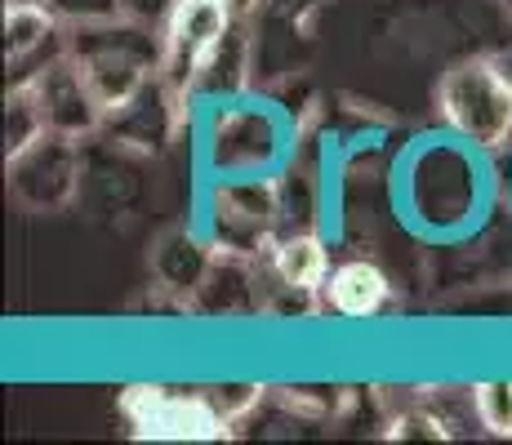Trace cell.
I'll return each mask as SVG.
<instances>
[{
  "mask_svg": "<svg viewBox=\"0 0 512 445\" xmlns=\"http://www.w3.org/2000/svg\"><path fill=\"white\" fill-rule=\"evenodd\" d=\"M232 18L236 14L228 9V0H179L170 9V27H165V45H161L165 85L170 89L196 85V72L214 54V45L228 36Z\"/></svg>",
  "mask_w": 512,
  "mask_h": 445,
  "instance_id": "3957f363",
  "label": "cell"
},
{
  "mask_svg": "<svg viewBox=\"0 0 512 445\" xmlns=\"http://www.w3.org/2000/svg\"><path fill=\"white\" fill-rule=\"evenodd\" d=\"M121 410L130 414L134 432L152 441H214L223 437L228 419L210 397H174L165 388H125Z\"/></svg>",
  "mask_w": 512,
  "mask_h": 445,
  "instance_id": "7a4b0ae2",
  "label": "cell"
},
{
  "mask_svg": "<svg viewBox=\"0 0 512 445\" xmlns=\"http://www.w3.org/2000/svg\"><path fill=\"white\" fill-rule=\"evenodd\" d=\"M326 294H330V308L343 312V316H370L383 308L388 299V276L379 272L374 263H343L330 272L326 281Z\"/></svg>",
  "mask_w": 512,
  "mask_h": 445,
  "instance_id": "8992f818",
  "label": "cell"
},
{
  "mask_svg": "<svg viewBox=\"0 0 512 445\" xmlns=\"http://www.w3.org/2000/svg\"><path fill=\"white\" fill-rule=\"evenodd\" d=\"M32 89H36V103H41L45 130L81 134L103 116V103H98L94 85L85 81L81 63H49L32 81Z\"/></svg>",
  "mask_w": 512,
  "mask_h": 445,
  "instance_id": "5b68a950",
  "label": "cell"
},
{
  "mask_svg": "<svg viewBox=\"0 0 512 445\" xmlns=\"http://www.w3.org/2000/svg\"><path fill=\"white\" fill-rule=\"evenodd\" d=\"M9 178H14V192L23 196L36 210H54L72 196L76 187V152H72V134L45 130L41 138L23 147V152L9 156Z\"/></svg>",
  "mask_w": 512,
  "mask_h": 445,
  "instance_id": "277c9868",
  "label": "cell"
},
{
  "mask_svg": "<svg viewBox=\"0 0 512 445\" xmlns=\"http://www.w3.org/2000/svg\"><path fill=\"white\" fill-rule=\"evenodd\" d=\"M54 36V9L45 0H14L5 9V49L9 63H27V58Z\"/></svg>",
  "mask_w": 512,
  "mask_h": 445,
  "instance_id": "52a82bcc",
  "label": "cell"
},
{
  "mask_svg": "<svg viewBox=\"0 0 512 445\" xmlns=\"http://www.w3.org/2000/svg\"><path fill=\"white\" fill-rule=\"evenodd\" d=\"M254 5H259V0H228V9H232V14H250Z\"/></svg>",
  "mask_w": 512,
  "mask_h": 445,
  "instance_id": "8fae6325",
  "label": "cell"
},
{
  "mask_svg": "<svg viewBox=\"0 0 512 445\" xmlns=\"http://www.w3.org/2000/svg\"><path fill=\"white\" fill-rule=\"evenodd\" d=\"M441 112L472 147H499L512 134V81L490 63H459L441 81Z\"/></svg>",
  "mask_w": 512,
  "mask_h": 445,
  "instance_id": "6da1fadb",
  "label": "cell"
},
{
  "mask_svg": "<svg viewBox=\"0 0 512 445\" xmlns=\"http://www.w3.org/2000/svg\"><path fill=\"white\" fill-rule=\"evenodd\" d=\"M45 5L63 18H76V23H98V18L121 14V0H45Z\"/></svg>",
  "mask_w": 512,
  "mask_h": 445,
  "instance_id": "30bf717a",
  "label": "cell"
},
{
  "mask_svg": "<svg viewBox=\"0 0 512 445\" xmlns=\"http://www.w3.org/2000/svg\"><path fill=\"white\" fill-rule=\"evenodd\" d=\"M277 272L294 290H317V285L326 281V250H321L312 236H290L277 250Z\"/></svg>",
  "mask_w": 512,
  "mask_h": 445,
  "instance_id": "ba28073f",
  "label": "cell"
},
{
  "mask_svg": "<svg viewBox=\"0 0 512 445\" xmlns=\"http://www.w3.org/2000/svg\"><path fill=\"white\" fill-rule=\"evenodd\" d=\"M472 405H477V419L495 437H512V383H481L472 392Z\"/></svg>",
  "mask_w": 512,
  "mask_h": 445,
  "instance_id": "9c48e42d",
  "label": "cell"
}]
</instances>
